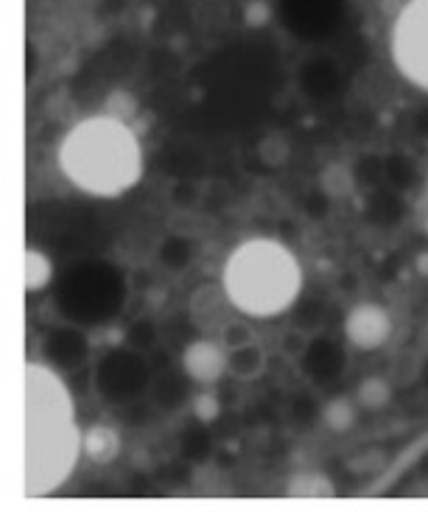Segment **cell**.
Segmentation results:
<instances>
[{
  "instance_id": "8992f818",
  "label": "cell",
  "mask_w": 428,
  "mask_h": 512,
  "mask_svg": "<svg viewBox=\"0 0 428 512\" xmlns=\"http://www.w3.org/2000/svg\"><path fill=\"white\" fill-rule=\"evenodd\" d=\"M182 367H185L191 381L202 384V387H213L216 381H221V375L230 373L227 345H219L213 339H196L185 347Z\"/></svg>"
},
{
  "instance_id": "4fadbf2b",
  "label": "cell",
  "mask_w": 428,
  "mask_h": 512,
  "mask_svg": "<svg viewBox=\"0 0 428 512\" xmlns=\"http://www.w3.org/2000/svg\"><path fill=\"white\" fill-rule=\"evenodd\" d=\"M384 395H387V389L381 387V384H375V381H370V384H364V387H361V401L370 403V406H373V401L375 403L381 401Z\"/></svg>"
},
{
  "instance_id": "7c38bea8",
  "label": "cell",
  "mask_w": 428,
  "mask_h": 512,
  "mask_svg": "<svg viewBox=\"0 0 428 512\" xmlns=\"http://www.w3.org/2000/svg\"><path fill=\"white\" fill-rule=\"evenodd\" d=\"M325 420H328V426H333V429H345L347 423L353 420L350 417V409H347V403L336 401L331 403L328 409H325Z\"/></svg>"
},
{
  "instance_id": "ba28073f",
  "label": "cell",
  "mask_w": 428,
  "mask_h": 512,
  "mask_svg": "<svg viewBox=\"0 0 428 512\" xmlns=\"http://www.w3.org/2000/svg\"><path fill=\"white\" fill-rule=\"evenodd\" d=\"M227 359H230V373L235 378H258L263 373V350L252 342H244V345L227 347Z\"/></svg>"
},
{
  "instance_id": "8fae6325",
  "label": "cell",
  "mask_w": 428,
  "mask_h": 512,
  "mask_svg": "<svg viewBox=\"0 0 428 512\" xmlns=\"http://www.w3.org/2000/svg\"><path fill=\"white\" fill-rule=\"evenodd\" d=\"M194 412L202 417V420H213V417L219 415V398H216L210 389L208 392H199L194 401Z\"/></svg>"
},
{
  "instance_id": "52a82bcc",
  "label": "cell",
  "mask_w": 428,
  "mask_h": 512,
  "mask_svg": "<svg viewBox=\"0 0 428 512\" xmlns=\"http://www.w3.org/2000/svg\"><path fill=\"white\" fill-rule=\"evenodd\" d=\"M121 454V434L110 426H90L84 431V457L96 465H110Z\"/></svg>"
},
{
  "instance_id": "6da1fadb",
  "label": "cell",
  "mask_w": 428,
  "mask_h": 512,
  "mask_svg": "<svg viewBox=\"0 0 428 512\" xmlns=\"http://www.w3.org/2000/svg\"><path fill=\"white\" fill-rule=\"evenodd\" d=\"M84 454V431L68 387L48 364L26 370V496H51Z\"/></svg>"
},
{
  "instance_id": "30bf717a",
  "label": "cell",
  "mask_w": 428,
  "mask_h": 512,
  "mask_svg": "<svg viewBox=\"0 0 428 512\" xmlns=\"http://www.w3.org/2000/svg\"><path fill=\"white\" fill-rule=\"evenodd\" d=\"M244 20H247V26L252 28L266 26V23L272 20V9H269V3H263V0H252L247 9H244Z\"/></svg>"
},
{
  "instance_id": "277c9868",
  "label": "cell",
  "mask_w": 428,
  "mask_h": 512,
  "mask_svg": "<svg viewBox=\"0 0 428 512\" xmlns=\"http://www.w3.org/2000/svg\"><path fill=\"white\" fill-rule=\"evenodd\" d=\"M392 59L403 79L428 90V0H406L392 26Z\"/></svg>"
},
{
  "instance_id": "9c48e42d",
  "label": "cell",
  "mask_w": 428,
  "mask_h": 512,
  "mask_svg": "<svg viewBox=\"0 0 428 512\" xmlns=\"http://www.w3.org/2000/svg\"><path fill=\"white\" fill-rule=\"evenodd\" d=\"M54 277V266L48 261L45 252L28 250L26 252V289L28 291H40L51 283Z\"/></svg>"
},
{
  "instance_id": "3957f363",
  "label": "cell",
  "mask_w": 428,
  "mask_h": 512,
  "mask_svg": "<svg viewBox=\"0 0 428 512\" xmlns=\"http://www.w3.org/2000/svg\"><path fill=\"white\" fill-rule=\"evenodd\" d=\"M303 289V269L294 252L269 238L235 247L224 269L227 300L249 317H277L289 311Z\"/></svg>"
},
{
  "instance_id": "5b68a950",
  "label": "cell",
  "mask_w": 428,
  "mask_h": 512,
  "mask_svg": "<svg viewBox=\"0 0 428 512\" xmlns=\"http://www.w3.org/2000/svg\"><path fill=\"white\" fill-rule=\"evenodd\" d=\"M389 331H392V319L375 303L356 305L345 319L347 342L359 350H378L389 339Z\"/></svg>"
},
{
  "instance_id": "7a4b0ae2",
  "label": "cell",
  "mask_w": 428,
  "mask_h": 512,
  "mask_svg": "<svg viewBox=\"0 0 428 512\" xmlns=\"http://www.w3.org/2000/svg\"><path fill=\"white\" fill-rule=\"evenodd\" d=\"M59 168L79 191L121 196L143 174V149L124 118L101 112L70 129L59 146Z\"/></svg>"
}]
</instances>
